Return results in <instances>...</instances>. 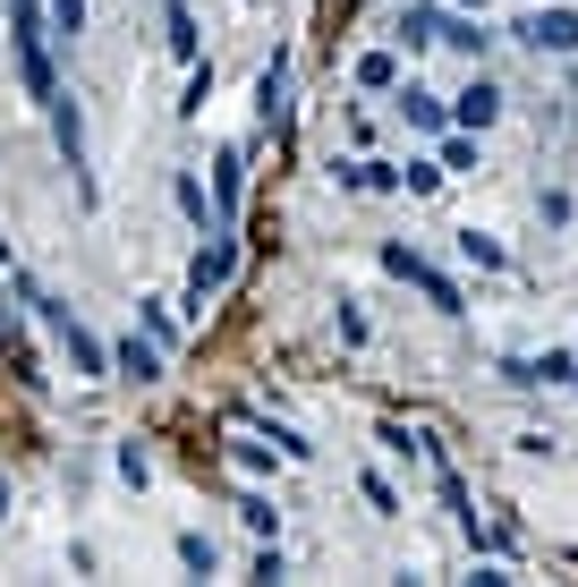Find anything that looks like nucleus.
<instances>
[{
    "label": "nucleus",
    "mask_w": 578,
    "mask_h": 587,
    "mask_svg": "<svg viewBox=\"0 0 578 587\" xmlns=\"http://www.w3.org/2000/svg\"><path fill=\"white\" fill-rule=\"evenodd\" d=\"M111 366H120L129 384H154V375H162V350H154V341H120V350H111Z\"/></svg>",
    "instance_id": "6"
},
{
    "label": "nucleus",
    "mask_w": 578,
    "mask_h": 587,
    "mask_svg": "<svg viewBox=\"0 0 578 587\" xmlns=\"http://www.w3.org/2000/svg\"><path fill=\"white\" fill-rule=\"evenodd\" d=\"M238 154H222V163H213V230H230V213H238Z\"/></svg>",
    "instance_id": "5"
},
{
    "label": "nucleus",
    "mask_w": 578,
    "mask_h": 587,
    "mask_svg": "<svg viewBox=\"0 0 578 587\" xmlns=\"http://www.w3.org/2000/svg\"><path fill=\"white\" fill-rule=\"evenodd\" d=\"M18 9V68H26L34 102H60V77H52V26H43V0H9Z\"/></svg>",
    "instance_id": "1"
},
{
    "label": "nucleus",
    "mask_w": 578,
    "mask_h": 587,
    "mask_svg": "<svg viewBox=\"0 0 578 587\" xmlns=\"http://www.w3.org/2000/svg\"><path fill=\"white\" fill-rule=\"evenodd\" d=\"M519 34H527L536 52H578V18H570V9H536Z\"/></svg>",
    "instance_id": "4"
},
{
    "label": "nucleus",
    "mask_w": 578,
    "mask_h": 587,
    "mask_svg": "<svg viewBox=\"0 0 578 587\" xmlns=\"http://www.w3.org/2000/svg\"><path fill=\"white\" fill-rule=\"evenodd\" d=\"M493 111H502V95H493V86H468V95H459V129H485V120H493Z\"/></svg>",
    "instance_id": "7"
},
{
    "label": "nucleus",
    "mask_w": 578,
    "mask_h": 587,
    "mask_svg": "<svg viewBox=\"0 0 578 587\" xmlns=\"http://www.w3.org/2000/svg\"><path fill=\"white\" fill-rule=\"evenodd\" d=\"M238 520L256 528V536H273V502H264V494H247V502H238Z\"/></svg>",
    "instance_id": "14"
},
{
    "label": "nucleus",
    "mask_w": 578,
    "mask_h": 587,
    "mask_svg": "<svg viewBox=\"0 0 578 587\" xmlns=\"http://www.w3.org/2000/svg\"><path fill=\"white\" fill-rule=\"evenodd\" d=\"M0 520H9V486H0Z\"/></svg>",
    "instance_id": "15"
},
{
    "label": "nucleus",
    "mask_w": 578,
    "mask_h": 587,
    "mask_svg": "<svg viewBox=\"0 0 578 587\" xmlns=\"http://www.w3.org/2000/svg\"><path fill=\"white\" fill-rule=\"evenodd\" d=\"M384 264H391V273H400V281H418V290L434 298V307H443V315H459V290H451L443 273H434V264L418 256V247H384Z\"/></svg>",
    "instance_id": "3"
},
{
    "label": "nucleus",
    "mask_w": 578,
    "mask_h": 587,
    "mask_svg": "<svg viewBox=\"0 0 578 587\" xmlns=\"http://www.w3.org/2000/svg\"><path fill=\"white\" fill-rule=\"evenodd\" d=\"M162 18H170V52H179V60H196V18H188V0H162Z\"/></svg>",
    "instance_id": "8"
},
{
    "label": "nucleus",
    "mask_w": 578,
    "mask_h": 587,
    "mask_svg": "<svg viewBox=\"0 0 578 587\" xmlns=\"http://www.w3.org/2000/svg\"><path fill=\"white\" fill-rule=\"evenodd\" d=\"M281 95H289V68L273 60V68H264V77H256V102H264V120H281V111H289Z\"/></svg>",
    "instance_id": "9"
},
{
    "label": "nucleus",
    "mask_w": 578,
    "mask_h": 587,
    "mask_svg": "<svg viewBox=\"0 0 578 587\" xmlns=\"http://www.w3.org/2000/svg\"><path fill=\"white\" fill-rule=\"evenodd\" d=\"M459 256L485 264V273H502V239H485V230H459Z\"/></svg>",
    "instance_id": "10"
},
{
    "label": "nucleus",
    "mask_w": 578,
    "mask_h": 587,
    "mask_svg": "<svg viewBox=\"0 0 578 587\" xmlns=\"http://www.w3.org/2000/svg\"><path fill=\"white\" fill-rule=\"evenodd\" d=\"M400 102H409V120H418V129H443V102L425 95V86H409V95H400Z\"/></svg>",
    "instance_id": "12"
},
{
    "label": "nucleus",
    "mask_w": 578,
    "mask_h": 587,
    "mask_svg": "<svg viewBox=\"0 0 578 587\" xmlns=\"http://www.w3.org/2000/svg\"><path fill=\"white\" fill-rule=\"evenodd\" d=\"M179 562H188V571H213L222 554H213V536H196V528H188V536H179Z\"/></svg>",
    "instance_id": "13"
},
{
    "label": "nucleus",
    "mask_w": 578,
    "mask_h": 587,
    "mask_svg": "<svg viewBox=\"0 0 578 587\" xmlns=\"http://www.w3.org/2000/svg\"><path fill=\"white\" fill-rule=\"evenodd\" d=\"M77 26H86V0H52V43H60V34L77 43Z\"/></svg>",
    "instance_id": "11"
},
{
    "label": "nucleus",
    "mask_w": 578,
    "mask_h": 587,
    "mask_svg": "<svg viewBox=\"0 0 578 587\" xmlns=\"http://www.w3.org/2000/svg\"><path fill=\"white\" fill-rule=\"evenodd\" d=\"M230 264H238V239H230V230H213V247H204V256H196V273H188V307H204V298L222 290Z\"/></svg>",
    "instance_id": "2"
}]
</instances>
